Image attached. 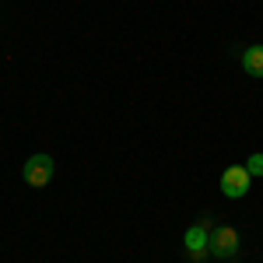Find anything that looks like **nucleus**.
Masks as SVG:
<instances>
[{"mask_svg":"<svg viewBox=\"0 0 263 263\" xmlns=\"http://www.w3.org/2000/svg\"><path fill=\"white\" fill-rule=\"evenodd\" d=\"M207 253L211 256H235L239 253V232L232 228V224H218V228H211V239H207Z\"/></svg>","mask_w":263,"mask_h":263,"instance_id":"obj_1","label":"nucleus"},{"mask_svg":"<svg viewBox=\"0 0 263 263\" xmlns=\"http://www.w3.org/2000/svg\"><path fill=\"white\" fill-rule=\"evenodd\" d=\"M249 182H253V176L246 172V165H232V168L221 172V193L232 197V200H239V197L249 193Z\"/></svg>","mask_w":263,"mask_h":263,"instance_id":"obj_2","label":"nucleus"},{"mask_svg":"<svg viewBox=\"0 0 263 263\" xmlns=\"http://www.w3.org/2000/svg\"><path fill=\"white\" fill-rule=\"evenodd\" d=\"M21 176H25V182H28L32 190H42L46 182L53 179V158H49V155H32V158L25 162V172H21Z\"/></svg>","mask_w":263,"mask_h":263,"instance_id":"obj_3","label":"nucleus"},{"mask_svg":"<svg viewBox=\"0 0 263 263\" xmlns=\"http://www.w3.org/2000/svg\"><path fill=\"white\" fill-rule=\"evenodd\" d=\"M211 228H214V224L207 221V218H200V221L186 232V249H190V256H193V260H203V249H207V232H211Z\"/></svg>","mask_w":263,"mask_h":263,"instance_id":"obj_4","label":"nucleus"},{"mask_svg":"<svg viewBox=\"0 0 263 263\" xmlns=\"http://www.w3.org/2000/svg\"><path fill=\"white\" fill-rule=\"evenodd\" d=\"M242 70L253 78H263V46H246L242 49Z\"/></svg>","mask_w":263,"mask_h":263,"instance_id":"obj_5","label":"nucleus"},{"mask_svg":"<svg viewBox=\"0 0 263 263\" xmlns=\"http://www.w3.org/2000/svg\"><path fill=\"white\" fill-rule=\"evenodd\" d=\"M246 172H249V176H263V155H260V151H256V155H249Z\"/></svg>","mask_w":263,"mask_h":263,"instance_id":"obj_6","label":"nucleus"}]
</instances>
